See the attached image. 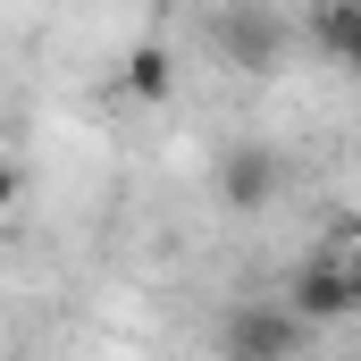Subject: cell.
<instances>
[{"label":"cell","instance_id":"obj_1","mask_svg":"<svg viewBox=\"0 0 361 361\" xmlns=\"http://www.w3.org/2000/svg\"><path fill=\"white\" fill-rule=\"evenodd\" d=\"M302 328H336V319H353L361 311V269L345 244H328V252H311V261H294V277H286V294H277Z\"/></svg>","mask_w":361,"mask_h":361},{"label":"cell","instance_id":"obj_2","mask_svg":"<svg viewBox=\"0 0 361 361\" xmlns=\"http://www.w3.org/2000/svg\"><path fill=\"white\" fill-rule=\"evenodd\" d=\"M302 336H311V328H302L277 294H252V302H227V319H219V361H294Z\"/></svg>","mask_w":361,"mask_h":361},{"label":"cell","instance_id":"obj_3","mask_svg":"<svg viewBox=\"0 0 361 361\" xmlns=\"http://www.w3.org/2000/svg\"><path fill=\"white\" fill-rule=\"evenodd\" d=\"M210 42H219V59H227V68L269 76L277 59H286V42H294V25L277 17L269 0H227V8L210 17Z\"/></svg>","mask_w":361,"mask_h":361},{"label":"cell","instance_id":"obj_4","mask_svg":"<svg viewBox=\"0 0 361 361\" xmlns=\"http://www.w3.org/2000/svg\"><path fill=\"white\" fill-rule=\"evenodd\" d=\"M210 193H219L227 210H269V193H277V152H269V143H235V152L219 160Z\"/></svg>","mask_w":361,"mask_h":361},{"label":"cell","instance_id":"obj_5","mask_svg":"<svg viewBox=\"0 0 361 361\" xmlns=\"http://www.w3.org/2000/svg\"><path fill=\"white\" fill-rule=\"evenodd\" d=\"M118 92H126V101H143V109H152V101H169V92H177V59H169V42H135V51H126V68H118Z\"/></svg>","mask_w":361,"mask_h":361},{"label":"cell","instance_id":"obj_6","mask_svg":"<svg viewBox=\"0 0 361 361\" xmlns=\"http://www.w3.org/2000/svg\"><path fill=\"white\" fill-rule=\"evenodd\" d=\"M302 34H311L336 68H353L361 59V0H319V8L302 17Z\"/></svg>","mask_w":361,"mask_h":361},{"label":"cell","instance_id":"obj_7","mask_svg":"<svg viewBox=\"0 0 361 361\" xmlns=\"http://www.w3.org/2000/svg\"><path fill=\"white\" fill-rule=\"evenodd\" d=\"M17 202H25V160H17V152H0V219H8Z\"/></svg>","mask_w":361,"mask_h":361}]
</instances>
